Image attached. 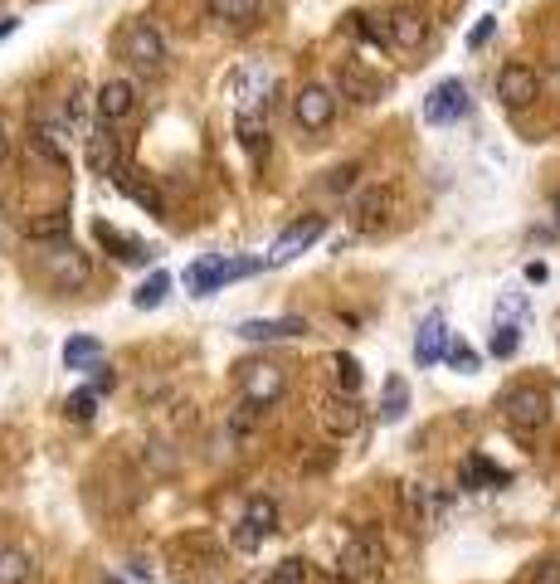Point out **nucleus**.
I'll return each mask as SVG.
<instances>
[{"label":"nucleus","instance_id":"c756f323","mask_svg":"<svg viewBox=\"0 0 560 584\" xmlns=\"http://www.w3.org/2000/svg\"><path fill=\"white\" fill-rule=\"evenodd\" d=\"M463 482H468V487H502L507 473H502V468H492L487 458H473V463L463 468Z\"/></svg>","mask_w":560,"mask_h":584},{"label":"nucleus","instance_id":"4468645a","mask_svg":"<svg viewBox=\"0 0 560 584\" xmlns=\"http://www.w3.org/2000/svg\"><path fill=\"white\" fill-rule=\"evenodd\" d=\"M317 419L332 438H351L361 429V404H356V395H332V400H322Z\"/></svg>","mask_w":560,"mask_h":584},{"label":"nucleus","instance_id":"473e14b6","mask_svg":"<svg viewBox=\"0 0 560 584\" xmlns=\"http://www.w3.org/2000/svg\"><path fill=\"white\" fill-rule=\"evenodd\" d=\"M453 370H478V351L473 346H463V341H448V356H444Z\"/></svg>","mask_w":560,"mask_h":584},{"label":"nucleus","instance_id":"2eb2a0df","mask_svg":"<svg viewBox=\"0 0 560 584\" xmlns=\"http://www.w3.org/2000/svg\"><path fill=\"white\" fill-rule=\"evenodd\" d=\"M132 112H137V83L108 78V83L98 88V117H103V122H127Z\"/></svg>","mask_w":560,"mask_h":584},{"label":"nucleus","instance_id":"2f4dec72","mask_svg":"<svg viewBox=\"0 0 560 584\" xmlns=\"http://www.w3.org/2000/svg\"><path fill=\"white\" fill-rule=\"evenodd\" d=\"M64 414H69L74 424H88V419L98 414V390H93V385H88V390H74L69 404H64Z\"/></svg>","mask_w":560,"mask_h":584},{"label":"nucleus","instance_id":"4c0bfd02","mask_svg":"<svg viewBox=\"0 0 560 584\" xmlns=\"http://www.w3.org/2000/svg\"><path fill=\"white\" fill-rule=\"evenodd\" d=\"M351 181H356V171H351V166H346V171H332V190H346Z\"/></svg>","mask_w":560,"mask_h":584},{"label":"nucleus","instance_id":"9b49d317","mask_svg":"<svg viewBox=\"0 0 560 584\" xmlns=\"http://www.w3.org/2000/svg\"><path fill=\"white\" fill-rule=\"evenodd\" d=\"M322 215H302V219H293L278 239H273V254H268V263H288V258H298L302 249H312L317 239H322Z\"/></svg>","mask_w":560,"mask_h":584},{"label":"nucleus","instance_id":"cd10ccee","mask_svg":"<svg viewBox=\"0 0 560 584\" xmlns=\"http://www.w3.org/2000/svg\"><path fill=\"white\" fill-rule=\"evenodd\" d=\"M307 575H312L307 560H302V555H288V560H278V565L268 570V580L263 584H307Z\"/></svg>","mask_w":560,"mask_h":584},{"label":"nucleus","instance_id":"a19ab883","mask_svg":"<svg viewBox=\"0 0 560 584\" xmlns=\"http://www.w3.org/2000/svg\"><path fill=\"white\" fill-rule=\"evenodd\" d=\"M556 224H560V195H556Z\"/></svg>","mask_w":560,"mask_h":584},{"label":"nucleus","instance_id":"aec40b11","mask_svg":"<svg viewBox=\"0 0 560 584\" xmlns=\"http://www.w3.org/2000/svg\"><path fill=\"white\" fill-rule=\"evenodd\" d=\"M64 365H69V370H93V365H103V341H98V336H69V341H64Z\"/></svg>","mask_w":560,"mask_h":584},{"label":"nucleus","instance_id":"ea45409f","mask_svg":"<svg viewBox=\"0 0 560 584\" xmlns=\"http://www.w3.org/2000/svg\"><path fill=\"white\" fill-rule=\"evenodd\" d=\"M5 151H10V137H5V127H0V161H5Z\"/></svg>","mask_w":560,"mask_h":584},{"label":"nucleus","instance_id":"9d476101","mask_svg":"<svg viewBox=\"0 0 560 584\" xmlns=\"http://www.w3.org/2000/svg\"><path fill=\"white\" fill-rule=\"evenodd\" d=\"M30 151L39 161H49L54 171H69V117H39L35 137H30Z\"/></svg>","mask_w":560,"mask_h":584},{"label":"nucleus","instance_id":"0eeeda50","mask_svg":"<svg viewBox=\"0 0 560 584\" xmlns=\"http://www.w3.org/2000/svg\"><path fill=\"white\" fill-rule=\"evenodd\" d=\"M273 531H278V502H273V497H254V502L244 507V516H239V526H234V546L259 550Z\"/></svg>","mask_w":560,"mask_h":584},{"label":"nucleus","instance_id":"f8f14e48","mask_svg":"<svg viewBox=\"0 0 560 584\" xmlns=\"http://www.w3.org/2000/svg\"><path fill=\"white\" fill-rule=\"evenodd\" d=\"M468 112V88L458 83V78H444L429 98H424V122H434V127H448V122H458Z\"/></svg>","mask_w":560,"mask_h":584},{"label":"nucleus","instance_id":"c9c22d12","mask_svg":"<svg viewBox=\"0 0 560 584\" xmlns=\"http://www.w3.org/2000/svg\"><path fill=\"white\" fill-rule=\"evenodd\" d=\"M531 584H560V560H546V565H536Z\"/></svg>","mask_w":560,"mask_h":584},{"label":"nucleus","instance_id":"b1692460","mask_svg":"<svg viewBox=\"0 0 560 584\" xmlns=\"http://www.w3.org/2000/svg\"><path fill=\"white\" fill-rule=\"evenodd\" d=\"M25 234H30V244L69 239V215H64V210H54V215H44V219H30V224H25Z\"/></svg>","mask_w":560,"mask_h":584},{"label":"nucleus","instance_id":"ddd939ff","mask_svg":"<svg viewBox=\"0 0 560 584\" xmlns=\"http://www.w3.org/2000/svg\"><path fill=\"white\" fill-rule=\"evenodd\" d=\"M88 166H93V176H112V181H122V142H117L112 122H103V127L88 137Z\"/></svg>","mask_w":560,"mask_h":584},{"label":"nucleus","instance_id":"c85d7f7f","mask_svg":"<svg viewBox=\"0 0 560 584\" xmlns=\"http://www.w3.org/2000/svg\"><path fill=\"white\" fill-rule=\"evenodd\" d=\"M517 346H522V327L502 317L497 331H492V356H497V361H507V356H517Z\"/></svg>","mask_w":560,"mask_h":584},{"label":"nucleus","instance_id":"f03ea898","mask_svg":"<svg viewBox=\"0 0 560 584\" xmlns=\"http://www.w3.org/2000/svg\"><path fill=\"white\" fill-rule=\"evenodd\" d=\"M117 54L137 73H147V78H156L166 69V39H161V30L151 20H127L122 35H117Z\"/></svg>","mask_w":560,"mask_h":584},{"label":"nucleus","instance_id":"58836bf2","mask_svg":"<svg viewBox=\"0 0 560 584\" xmlns=\"http://www.w3.org/2000/svg\"><path fill=\"white\" fill-rule=\"evenodd\" d=\"M526 278L531 283H546V263H526Z\"/></svg>","mask_w":560,"mask_h":584},{"label":"nucleus","instance_id":"a211bd4d","mask_svg":"<svg viewBox=\"0 0 560 584\" xmlns=\"http://www.w3.org/2000/svg\"><path fill=\"white\" fill-rule=\"evenodd\" d=\"M336 83H341V98H351V103H375L380 93H385V83L371 78V73L361 69L356 59H346L341 69H336Z\"/></svg>","mask_w":560,"mask_h":584},{"label":"nucleus","instance_id":"bb28decb","mask_svg":"<svg viewBox=\"0 0 560 584\" xmlns=\"http://www.w3.org/2000/svg\"><path fill=\"white\" fill-rule=\"evenodd\" d=\"M332 380L341 395H356L361 390V361L356 356H332Z\"/></svg>","mask_w":560,"mask_h":584},{"label":"nucleus","instance_id":"7ed1b4c3","mask_svg":"<svg viewBox=\"0 0 560 584\" xmlns=\"http://www.w3.org/2000/svg\"><path fill=\"white\" fill-rule=\"evenodd\" d=\"M336 575L346 584H375L380 575H385V546H380V536H371V531H356L346 546H341V555H336Z\"/></svg>","mask_w":560,"mask_h":584},{"label":"nucleus","instance_id":"7c9ffc66","mask_svg":"<svg viewBox=\"0 0 560 584\" xmlns=\"http://www.w3.org/2000/svg\"><path fill=\"white\" fill-rule=\"evenodd\" d=\"M263 0H215V15L229 20V25H249L254 15H259Z\"/></svg>","mask_w":560,"mask_h":584},{"label":"nucleus","instance_id":"6e6552de","mask_svg":"<svg viewBox=\"0 0 560 584\" xmlns=\"http://www.w3.org/2000/svg\"><path fill=\"white\" fill-rule=\"evenodd\" d=\"M497 98H502V108H512V112L531 108L541 98V73L531 69V64H507V69L497 73Z\"/></svg>","mask_w":560,"mask_h":584},{"label":"nucleus","instance_id":"423d86ee","mask_svg":"<svg viewBox=\"0 0 560 584\" xmlns=\"http://www.w3.org/2000/svg\"><path fill=\"white\" fill-rule=\"evenodd\" d=\"M239 390H244V404H254V409H273V404L288 395V375H283V365H244Z\"/></svg>","mask_w":560,"mask_h":584},{"label":"nucleus","instance_id":"20e7f679","mask_svg":"<svg viewBox=\"0 0 560 584\" xmlns=\"http://www.w3.org/2000/svg\"><path fill=\"white\" fill-rule=\"evenodd\" d=\"M502 419H507L517 434H536V429H546V419H551V400H546V390H536V385H517V390H507V400H502Z\"/></svg>","mask_w":560,"mask_h":584},{"label":"nucleus","instance_id":"f704fd0d","mask_svg":"<svg viewBox=\"0 0 560 584\" xmlns=\"http://www.w3.org/2000/svg\"><path fill=\"white\" fill-rule=\"evenodd\" d=\"M112 385H117V375H112V365H93V390H98V395H108Z\"/></svg>","mask_w":560,"mask_h":584},{"label":"nucleus","instance_id":"72a5a7b5","mask_svg":"<svg viewBox=\"0 0 560 584\" xmlns=\"http://www.w3.org/2000/svg\"><path fill=\"white\" fill-rule=\"evenodd\" d=\"M122 190H127V195H132L137 205H147L151 215H161V195H156L151 185H137V181H127V176H122Z\"/></svg>","mask_w":560,"mask_h":584},{"label":"nucleus","instance_id":"6ab92c4d","mask_svg":"<svg viewBox=\"0 0 560 584\" xmlns=\"http://www.w3.org/2000/svg\"><path fill=\"white\" fill-rule=\"evenodd\" d=\"M424 39H429V20L419 10H395L390 15V44L395 49H419Z\"/></svg>","mask_w":560,"mask_h":584},{"label":"nucleus","instance_id":"5701e85b","mask_svg":"<svg viewBox=\"0 0 560 584\" xmlns=\"http://www.w3.org/2000/svg\"><path fill=\"white\" fill-rule=\"evenodd\" d=\"M405 409H410V385H405L400 375H390V380H385V400H380V419H385V424H400Z\"/></svg>","mask_w":560,"mask_h":584},{"label":"nucleus","instance_id":"412c9836","mask_svg":"<svg viewBox=\"0 0 560 584\" xmlns=\"http://www.w3.org/2000/svg\"><path fill=\"white\" fill-rule=\"evenodd\" d=\"M35 575V555L20 546H0V584H30Z\"/></svg>","mask_w":560,"mask_h":584},{"label":"nucleus","instance_id":"39448f33","mask_svg":"<svg viewBox=\"0 0 560 584\" xmlns=\"http://www.w3.org/2000/svg\"><path fill=\"white\" fill-rule=\"evenodd\" d=\"M249 273H259V263H249V258H205V263H195L186 273V288L195 297H210V292H220L224 283H239V278H249Z\"/></svg>","mask_w":560,"mask_h":584},{"label":"nucleus","instance_id":"f257e3e1","mask_svg":"<svg viewBox=\"0 0 560 584\" xmlns=\"http://www.w3.org/2000/svg\"><path fill=\"white\" fill-rule=\"evenodd\" d=\"M35 268H39V278L59 292H78V288L93 283V263H88V254H78L69 239L44 244V249L35 254Z\"/></svg>","mask_w":560,"mask_h":584},{"label":"nucleus","instance_id":"e433bc0d","mask_svg":"<svg viewBox=\"0 0 560 584\" xmlns=\"http://www.w3.org/2000/svg\"><path fill=\"white\" fill-rule=\"evenodd\" d=\"M492 30H497V20H483V25H478V30L468 35V44H473V49H483L487 39H492Z\"/></svg>","mask_w":560,"mask_h":584},{"label":"nucleus","instance_id":"393cba45","mask_svg":"<svg viewBox=\"0 0 560 584\" xmlns=\"http://www.w3.org/2000/svg\"><path fill=\"white\" fill-rule=\"evenodd\" d=\"M385 210H390V190H366V195L356 200V224H361V229H375V224H385Z\"/></svg>","mask_w":560,"mask_h":584},{"label":"nucleus","instance_id":"1a4fd4ad","mask_svg":"<svg viewBox=\"0 0 560 584\" xmlns=\"http://www.w3.org/2000/svg\"><path fill=\"white\" fill-rule=\"evenodd\" d=\"M293 117H298L302 132H327L336 117V98L332 88H322V83H307L298 98H293Z\"/></svg>","mask_w":560,"mask_h":584},{"label":"nucleus","instance_id":"dca6fc26","mask_svg":"<svg viewBox=\"0 0 560 584\" xmlns=\"http://www.w3.org/2000/svg\"><path fill=\"white\" fill-rule=\"evenodd\" d=\"M234 331H239L244 341H263V346H268V341H293V336H302L307 322H302V317H249V322H239Z\"/></svg>","mask_w":560,"mask_h":584},{"label":"nucleus","instance_id":"f3484780","mask_svg":"<svg viewBox=\"0 0 560 584\" xmlns=\"http://www.w3.org/2000/svg\"><path fill=\"white\" fill-rule=\"evenodd\" d=\"M448 356V322L439 312H429L419 322V336H414V361L419 365H439Z\"/></svg>","mask_w":560,"mask_h":584},{"label":"nucleus","instance_id":"4be33fe9","mask_svg":"<svg viewBox=\"0 0 560 584\" xmlns=\"http://www.w3.org/2000/svg\"><path fill=\"white\" fill-rule=\"evenodd\" d=\"M98 244H108L112 258H122V263H147L151 249H142L137 239H127L122 229H112V224H98Z\"/></svg>","mask_w":560,"mask_h":584},{"label":"nucleus","instance_id":"a878e982","mask_svg":"<svg viewBox=\"0 0 560 584\" xmlns=\"http://www.w3.org/2000/svg\"><path fill=\"white\" fill-rule=\"evenodd\" d=\"M166 292H171V273H151L147 283L132 292V307L151 312V307H161V302H166Z\"/></svg>","mask_w":560,"mask_h":584}]
</instances>
